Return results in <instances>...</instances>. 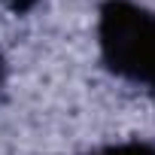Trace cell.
I'll use <instances>...</instances> for the list:
<instances>
[{"mask_svg": "<svg viewBox=\"0 0 155 155\" xmlns=\"http://www.w3.org/2000/svg\"><path fill=\"white\" fill-rule=\"evenodd\" d=\"M3 3H6L12 12H18V15H21V12H31V9L40 3V0H3Z\"/></svg>", "mask_w": 155, "mask_h": 155, "instance_id": "3", "label": "cell"}, {"mask_svg": "<svg viewBox=\"0 0 155 155\" xmlns=\"http://www.w3.org/2000/svg\"><path fill=\"white\" fill-rule=\"evenodd\" d=\"M3 76H6V61H3V55H0V85H3Z\"/></svg>", "mask_w": 155, "mask_h": 155, "instance_id": "4", "label": "cell"}, {"mask_svg": "<svg viewBox=\"0 0 155 155\" xmlns=\"http://www.w3.org/2000/svg\"><path fill=\"white\" fill-rule=\"evenodd\" d=\"M101 61L128 82H155V12L134 0H104L97 12Z\"/></svg>", "mask_w": 155, "mask_h": 155, "instance_id": "1", "label": "cell"}, {"mask_svg": "<svg viewBox=\"0 0 155 155\" xmlns=\"http://www.w3.org/2000/svg\"><path fill=\"white\" fill-rule=\"evenodd\" d=\"M152 91H155V82H152Z\"/></svg>", "mask_w": 155, "mask_h": 155, "instance_id": "5", "label": "cell"}, {"mask_svg": "<svg viewBox=\"0 0 155 155\" xmlns=\"http://www.w3.org/2000/svg\"><path fill=\"white\" fill-rule=\"evenodd\" d=\"M91 155H155V146L146 143V140H125V143H113V146H104Z\"/></svg>", "mask_w": 155, "mask_h": 155, "instance_id": "2", "label": "cell"}]
</instances>
